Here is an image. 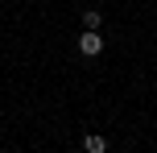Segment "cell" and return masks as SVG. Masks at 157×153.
I'll return each instance as SVG.
<instances>
[{
    "label": "cell",
    "mask_w": 157,
    "mask_h": 153,
    "mask_svg": "<svg viewBox=\"0 0 157 153\" xmlns=\"http://www.w3.org/2000/svg\"><path fill=\"white\" fill-rule=\"evenodd\" d=\"M78 54H83V58H99V54H103L99 29H83V33H78Z\"/></svg>",
    "instance_id": "6da1fadb"
},
{
    "label": "cell",
    "mask_w": 157,
    "mask_h": 153,
    "mask_svg": "<svg viewBox=\"0 0 157 153\" xmlns=\"http://www.w3.org/2000/svg\"><path fill=\"white\" fill-rule=\"evenodd\" d=\"M83 153H108V141H103L99 132H87L83 137Z\"/></svg>",
    "instance_id": "7a4b0ae2"
},
{
    "label": "cell",
    "mask_w": 157,
    "mask_h": 153,
    "mask_svg": "<svg viewBox=\"0 0 157 153\" xmlns=\"http://www.w3.org/2000/svg\"><path fill=\"white\" fill-rule=\"evenodd\" d=\"M99 21H103V13H83V29H99Z\"/></svg>",
    "instance_id": "3957f363"
}]
</instances>
